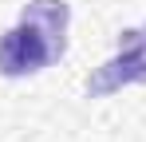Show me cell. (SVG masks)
I'll return each instance as SVG.
<instances>
[{
    "mask_svg": "<svg viewBox=\"0 0 146 142\" xmlns=\"http://www.w3.org/2000/svg\"><path fill=\"white\" fill-rule=\"evenodd\" d=\"M67 24H71V8L63 0H32V4H24L16 28H8L0 36V75L24 79V75L44 71L55 59H63Z\"/></svg>",
    "mask_w": 146,
    "mask_h": 142,
    "instance_id": "1",
    "label": "cell"
},
{
    "mask_svg": "<svg viewBox=\"0 0 146 142\" xmlns=\"http://www.w3.org/2000/svg\"><path fill=\"white\" fill-rule=\"evenodd\" d=\"M134 83H146V24L122 32L119 51L87 75L83 91H87V99H107L122 87H134Z\"/></svg>",
    "mask_w": 146,
    "mask_h": 142,
    "instance_id": "2",
    "label": "cell"
}]
</instances>
